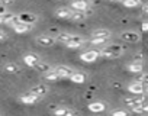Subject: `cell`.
I'll return each mask as SVG.
<instances>
[{"instance_id": "6da1fadb", "label": "cell", "mask_w": 148, "mask_h": 116, "mask_svg": "<svg viewBox=\"0 0 148 116\" xmlns=\"http://www.w3.org/2000/svg\"><path fill=\"white\" fill-rule=\"evenodd\" d=\"M123 52H125V46H122L119 44H109L108 46H105L103 49H100V55L105 57V58H109V60L119 58Z\"/></svg>"}, {"instance_id": "7a4b0ae2", "label": "cell", "mask_w": 148, "mask_h": 116, "mask_svg": "<svg viewBox=\"0 0 148 116\" xmlns=\"http://www.w3.org/2000/svg\"><path fill=\"white\" fill-rule=\"evenodd\" d=\"M145 100H147V94L139 93V94H132L129 97H125L123 104L128 106V107H134V106H138V104H144Z\"/></svg>"}, {"instance_id": "3957f363", "label": "cell", "mask_w": 148, "mask_h": 116, "mask_svg": "<svg viewBox=\"0 0 148 116\" xmlns=\"http://www.w3.org/2000/svg\"><path fill=\"white\" fill-rule=\"evenodd\" d=\"M100 57V49H87L80 55V60L84 63H95Z\"/></svg>"}, {"instance_id": "277c9868", "label": "cell", "mask_w": 148, "mask_h": 116, "mask_svg": "<svg viewBox=\"0 0 148 116\" xmlns=\"http://www.w3.org/2000/svg\"><path fill=\"white\" fill-rule=\"evenodd\" d=\"M92 6V0H73L70 8H73L74 10H83L87 12Z\"/></svg>"}, {"instance_id": "5b68a950", "label": "cell", "mask_w": 148, "mask_h": 116, "mask_svg": "<svg viewBox=\"0 0 148 116\" xmlns=\"http://www.w3.org/2000/svg\"><path fill=\"white\" fill-rule=\"evenodd\" d=\"M121 39L125 41V42H132V44H135V42H139V41H141V35H139L138 32H135V31H123V32L121 33Z\"/></svg>"}, {"instance_id": "8992f818", "label": "cell", "mask_w": 148, "mask_h": 116, "mask_svg": "<svg viewBox=\"0 0 148 116\" xmlns=\"http://www.w3.org/2000/svg\"><path fill=\"white\" fill-rule=\"evenodd\" d=\"M36 44L41 45V46H52L55 42H57V38L52 36V35H38L35 38Z\"/></svg>"}, {"instance_id": "52a82bcc", "label": "cell", "mask_w": 148, "mask_h": 116, "mask_svg": "<svg viewBox=\"0 0 148 116\" xmlns=\"http://www.w3.org/2000/svg\"><path fill=\"white\" fill-rule=\"evenodd\" d=\"M41 61V57L38 55V54H35V52H29V54H25L23 55V63L28 66V67H35L38 63Z\"/></svg>"}, {"instance_id": "ba28073f", "label": "cell", "mask_w": 148, "mask_h": 116, "mask_svg": "<svg viewBox=\"0 0 148 116\" xmlns=\"http://www.w3.org/2000/svg\"><path fill=\"white\" fill-rule=\"evenodd\" d=\"M12 28H13V31H15L16 33H26V32H31V31L34 29V23H28V22L19 20V22H18L16 25H13Z\"/></svg>"}, {"instance_id": "9c48e42d", "label": "cell", "mask_w": 148, "mask_h": 116, "mask_svg": "<svg viewBox=\"0 0 148 116\" xmlns=\"http://www.w3.org/2000/svg\"><path fill=\"white\" fill-rule=\"evenodd\" d=\"M44 97L42 96H38V94H34V93H28V94H23V96H21L19 97V100L22 102V103H25V104H35V103H38V102H41Z\"/></svg>"}, {"instance_id": "30bf717a", "label": "cell", "mask_w": 148, "mask_h": 116, "mask_svg": "<svg viewBox=\"0 0 148 116\" xmlns=\"http://www.w3.org/2000/svg\"><path fill=\"white\" fill-rule=\"evenodd\" d=\"M128 90H129V93H132V94L145 93V84H144L141 80H138V81H132V83L128 86Z\"/></svg>"}, {"instance_id": "8fae6325", "label": "cell", "mask_w": 148, "mask_h": 116, "mask_svg": "<svg viewBox=\"0 0 148 116\" xmlns=\"http://www.w3.org/2000/svg\"><path fill=\"white\" fill-rule=\"evenodd\" d=\"M84 42H86V39H84L82 35H73L71 39L65 44V46H67V48H80Z\"/></svg>"}, {"instance_id": "7c38bea8", "label": "cell", "mask_w": 148, "mask_h": 116, "mask_svg": "<svg viewBox=\"0 0 148 116\" xmlns=\"http://www.w3.org/2000/svg\"><path fill=\"white\" fill-rule=\"evenodd\" d=\"M54 70H55V73L58 74V77L60 78H70V76L74 73L70 67H67V66H57V67H54Z\"/></svg>"}, {"instance_id": "4fadbf2b", "label": "cell", "mask_w": 148, "mask_h": 116, "mask_svg": "<svg viewBox=\"0 0 148 116\" xmlns=\"http://www.w3.org/2000/svg\"><path fill=\"white\" fill-rule=\"evenodd\" d=\"M73 12H74L73 8H58L55 10V16L60 18V19H70Z\"/></svg>"}, {"instance_id": "5bb4252c", "label": "cell", "mask_w": 148, "mask_h": 116, "mask_svg": "<svg viewBox=\"0 0 148 116\" xmlns=\"http://www.w3.org/2000/svg\"><path fill=\"white\" fill-rule=\"evenodd\" d=\"M86 78H87V76L84 73H82V71H76V73H73L70 76V80L73 83H76V84H83L86 81Z\"/></svg>"}, {"instance_id": "9a60e30c", "label": "cell", "mask_w": 148, "mask_h": 116, "mask_svg": "<svg viewBox=\"0 0 148 116\" xmlns=\"http://www.w3.org/2000/svg\"><path fill=\"white\" fill-rule=\"evenodd\" d=\"M29 91L34 93V94H38V96H42V97H44V96L48 93V86H45V84H36V86H34Z\"/></svg>"}, {"instance_id": "2e32d148", "label": "cell", "mask_w": 148, "mask_h": 116, "mask_svg": "<svg viewBox=\"0 0 148 116\" xmlns=\"http://www.w3.org/2000/svg\"><path fill=\"white\" fill-rule=\"evenodd\" d=\"M106 109V103L103 102H93L89 104V110L90 112H95V113H99V112H103Z\"/></svg>"}, {"instance_id": "e0dca14e", "label": "cell", "mask_w": 148, "mask_h": 116, "mask_svg": "<svg viewBox=\"0 0 148 116\" xmlns=\"http://www.w3.org/2000/svg\"><path fill=\"white\" fill-rule=\"evenodd\" d=\"M126 70H128L129 73L139 74V73H142V63H136V61H134V63H131V64L126 66Z\"/></svg>"}, {"instance_id": "ac0fdd59", "label": "cell", "mask_w": 148, "mask_h": 116, "mask_svg": "<svg viewBox=\"0 0 148 116\" xmlns=\"http://www.w3.org/2000/svg\"><path fill=\"white\" fill-rule=\"evenodd\" d=\"M38 73H41V74H44V73H47V71H49V70H52L54 67L51 66V64H48V63H44V61H39L35 67H34Z\"/></svg>"}, {"instance_id": "d6986e66", "label": "cell", "mask_w": 148, "mask_h": 116, "mask_svg": "<svg viewBox=\"0 0 148 116\" xmlns=\"http://www.w3.org/2000/svg\"><path fill=\"white\" fill-rule=\"evenodd\" d=\"M110 35L109 29H96L92 32V38H110Z\"/></svg>"}, {"instance_id": "ffe728a7", "label": "cell", "mask_w": 148, "mask_h": 116, "mask_svg": "<svg viewBox=\"0 0 148 116\" xmlns=\"http://www.w3.org/2000/svg\"><path fill=\"white\" fill-rule=\"evenodd\" d=\"M19 20L28 22V23H35L38 20V16L32 15V13H22V15H19Z\"/></svg>"}, {"instance_id": "44dd1931", "label": "cell", "mask_w": 148, "mask_h": 116, "mask_svg": "<svg viewBox=\"0 0 148 116\" xmlns=\"http://www.w3.org/2000/svg\"><path fill=\"white\" fill-rule=\"evenodd\" d=\"M3 70H5L6 73H9V74H19V73H21V67H19L18 64H13V63L6 64V66L3 67Z\"/></svg>"}, {"instance_id": "7402d4cb", "label": "cell", "mask_w": 148, "mask_h": 116, "mask_svg": "<svg viewBox=\"0 0 148 116\" xmlns=\"http://www.w3.org/2000/svg\"><path fill=\"white\" fill-rule=\"evenodd\" d=\"M87 18V13H84L83 10H74L70 20H74V22H80V20H84Z\"/></svg>"}, {"instance_id": "603a6c76", "label": "cell", "mask_w": 148, "mask_h": 116, "mask_svg": "<svg viewBox=\"0 0 148 116\" xmlns=\"http://www.w3.org/2000/svg\"><path fill=\"white\" fill-rule=\"evenodd\" d=\"M42 76H44V78H45V80H48V81H57V80H61V78L58 77V74L55 73V70H54V68H52V70H49V71H47V73H44Z\"/></svg>"}, {"instance_id": "cb8c5ba5", "label": "cell", "mask_w": 148, "mask_h": 116, "mask_svg": "<svg viewBox=\"0 0 148 116\" xmlns=\"http://www.w3.org/2000/svg\"><path fill=\"white\" fill-rule=\"evenodd\" d=\"M71 36H73V33H67V32H62V33H60V35H57L55 38H57V42H61V44H67L70 39H71Z\"/></svg>"}, {"instance_id": "d4e9b609", "label": "cell", "mask_w": 148, "mask_h": 116, "mask_svg": "<svg viewBox=\"0 0 148 116\" xmlns=\"http://www.w3.org/2000/svg\"><path fill=\"white\" fill-rule=\"evenodd\" d=\"M109 39H110V38H90V44L99 46V45H105Z\"/></svg>"}, {"instance_id": "484cf974", "label": "cell", "mask_w": 148, "mask_h": 116, "mask_svg": "<svg viewBox=\"0 0 148 116\" xmlns=\"http://www.w3.org/2000/svg\"><path fill=\"white\" fill-rule=\"evenodd\" d=\"M54 115H57V116H60V115H73L74 112L71 110V109H67V107H58V109H55L54 112H52Z\"/></svg>"}, {"instance_id": "4316f807", "label": "cell", "mask_w": 148, "mask_h": 116, "mask_svg": "<svg viewBox=\"0 0 148 116\" xmlns=\"http://www.w3.org/2000/svg\"><path fill=\"white\" fill-rule=\"evenodd\" d=\"M122 3L126 8H136L141 5V0H122Z\"/></svg>"}, {"instance_id": "83f0119b", "label": "cell", "mask_w": 148, "mask_h": 116, "mask_svg": "<svg viewBox=\"0 0 148 116\" xmlns=\"http://www.w3.org/2000/svg\"><path fill=\"white\" fill-rule=\"evenodd\" d=\"M112 115H113V116H126V115H128V112L121 109V110H113V112H112Z\"/></svg>"}, {"instance_id": "f1b7e54d", "label": "cell", "mask_w": 148, "mask_h": 116, "mask_svg": "<svg viewBox=\"0 0 148 116\" xmlns=\"http://www.w3.org/2000/svg\"><path fill=\"white\" fill-rule=\"evenodd\" d=\"M134 58H135L134 61H136V63H142V54H141V52H139V54H135Z\"/></svg>"}, {"instance_id": "f546056e", "label": "cell", "mask_w": 148, "mask_h": 116, "mask_svg": "<svg viewBox=\"0 0 148 116\" xmlns=\"http://www.w3.org/2000/svg\"><path fill=\"white\" fill-rule=\"evenodd\" d=\"M141 81H142L145 86H148V73H147V74H144V76L141 77Z\"/></svg>"}, {"instance_id": "4dcf8cb0", "label": "cell", "mask_w": 148, "mask_h": 116, "mask_svg": "<svg viewBox=\"0 0 148 116\" xmlns=\"http://www.w3.org/2000/svg\"><path fill=\"white\" fill-rule=\"evenodd\" d=\"M6 32L5 31H2V29H0V41H3V39H6Z\"/></svg>"}, {"instance_id": "1f68e13d", "label": "cell", "mask_w": 148, "mask_h": 116, "mask_svg": "<svg viewBox=\"0 0 148 116\" xmlns=\"http://www.w3.org/2000/svg\"><path fill=\"white\" fill-rule=\"evenodd\" d=\"M8 10H6V6L2 3V5H0V15H3V13H6Z\"/></svg>"}, {"instance_id": "d6a6232c", "label": "cell", "mask_w": 148, "mask_h": 116, "mask_svg": "<svg viewBox=\"0 0 148 116\" xmlns=\"http://www.w3.org/2000/svg\"><path fill=\"white\" fill-rule=\"evenodd\" d=\"M15 0H0V3H3V5H9V3H13Z\"/></svg>"}, {"instance_id": "836d02e7", "label": "cell", "mask_w": 148, "mask_h": 116, "mask_svg": "<svg viewBox=\"0 0 148 116\" xmlns=\"http://www.w3.org/2000/svg\"><path fill=\"white\" fill-rule=\"evenodd\" d=\"M142 31H145V32L148 31V22H144L142 23Z\"/></svg>"}, {"instance_id": "e575fe53", "label": "cell", "mask_w": 148, "mask_h": 116, "mask_svg": "<svg viewBox=\"0 0 148 116\" xmlns=\"http://www.w3.org/2000/svg\"><path fill=\"white\" fill-rule=\"evenodd\" d=\"M3 23H5V13L0 15V25H3Z\"/></svg>"}, {"instance_id": "d590c367", "label": "cell", "mask_w": 148, "mask_h": 116, "mask_svg": "<svg viewBox=\"0 0 148 116\" xmlns=\"http://www.w3.org/2000/svg\"><path fill=\"white\" fill-rule=\"evenodd\" d=\"M142 107H144V112H145V113H148V104H145V103H144V104H142Z\"/></svg>"}, {"instance_id": "8d00e7d4", "label": "cell", "mask_w": 148, "mask_h": 116, "mask_svg": "<svg viewBox=\"0 0 148 116\" xmlns=\"http://www.w3.org/2000/svg\"><path fill=\"white\" fill-rule=\"evenodd\" d=\"M144 12L148 13V5H144Z\"/></svg>"}, {"instance_id": "74e56055", "label": "cell", "mask_w": 148, "mask_h": 116, "mask_svg": "<svg viewBox=\"0 0 148 116\" xmlns=\"http://www.w3.org/2000/svg\"><path fill=\"white\" fill-rule=\"evenodd\" d=\"M145 93L148 94V86H145Z\"/></svg>"}, {"instance_id": "f35d334b", "label": "cell", "mask_w": 148, "mask_h": 116, "mask_svg": "<svg viewBox=\"0 0 148 116\" xmlns=\"http://www.w3.org/2000/svg\"><path fill=\"white\" fill-rule=\"evenodd\" d=\"M110 2H118V0H110Z\"/></svg>"}]
</instances>
